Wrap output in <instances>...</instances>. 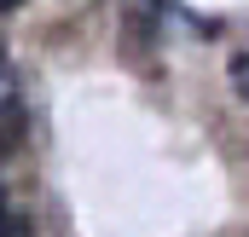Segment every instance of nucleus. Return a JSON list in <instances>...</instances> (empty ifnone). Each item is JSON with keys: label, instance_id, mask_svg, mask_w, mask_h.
<instances>
[{"label": "nucleus", "instance_id": "f257e3e1", "mask_svg": "<svg viewBox=\"0 0 249 237\" xmlns=\"http://www.w3.org/2000/svg\"><path fill=\"white\" fill-rule=\"evenodd\" d=\"M23 133V99H18V75L0 69V139H18Z\"/></svg>", "mask_w": 249, "mask_h": 237}, {"label": "nucleus", "instance_id": "f03ea898", "mask_svg": "<svg viewBox=\"0 0 249 237\" xmlns=\"http://www.w3.org/2000/svg\"><path fill=\"white\" fill-rule=\"evenodd\" d=\"M232 87L249 93V52H244V58H232Z\"/></svg>", "mask_w": 249, "mask_h": 237}, {"label": "nucleus", "instance_id": "7ed1b4c3", "mask_svg": "<svg viewBox=\"0 0 249 237\" xmlns=\"http://www.w3.org/2000/svg\"><path fill=\"white\" fill-rule=\"evenodd\" d=\"M0 226H6V185H0Z\"/></svg>", "mask_w": 249, "mask_h": 237}]
</instances>
